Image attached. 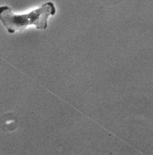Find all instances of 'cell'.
Masks as SVG:
<instances>
[{"label": "cell", "mask_w": 153, "mask_h": 155, "mask_svg": "<svg viewBox=\"0 0 153 155\" xmlns=\"http://www.w3.org/2000/svg\"><path fill=\"white\" fill-rule=\"evenodd\" d=\"M56 7L52 2H47L30 13L23 15L15 14L7 6L0 7V20L10 34L25 29L28 26L34 25L39 29H46L48 19L56 13Z\"/></svg>", "instance_id": "6da1fadb"}]
</instances>
